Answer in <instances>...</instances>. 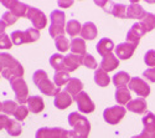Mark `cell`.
I'll return each mask as SVG.
<instances>
[{
    "mask_svg": "<svg viewBox=\"0 0 155 138\" xmlns=\"http://www.w3.org/2000/svg\"><path fill=\"white\" fill-rule=\"evenodd\" d=\"M32 81L36 85V87L40 90L41 93L46 96H57L61 92V87H57L55 83H52L48 77L47 73L44 70H37L32 75Z\"/></svg>",
    "mask_w": 155,
    "mask_h": 138,
    "instance_id": "obj_3",
    "label": "cell"
},
{
    "mask_svg": "<svg viewBox=\"0 0 155 138\" xmlns=\"http://www.w3.org/2000/svg\"><path fill=\"white\" fill-rule=\"evenodd\" d=\"M97 35H98V30L92 21H87L82 25L81 37L83 40H93L97 37Z\"/></svg>",
    "mask_w": 155,
    "mask_h": 138,
    "instance_id": "obj_19",
    "label": "cell"
},
{
    "mask_svg": "<svg viewBox=\"0 0 155 138\" xmlns=\"http://www.w3.org/2000/svg\"><path fill=\"white\" fill-rule=\"evenodd\" d=\"M55 45H56V49L58 50L60 52H66L68 50V46L71 45V42H68L67 37L64 36H58L55 39Z\"/></svg>",
    "mask_w": 155,
    "mask_h": 138,
    "instance_id": "obj_35",
    "label": "cell"
},
{
    "mask_svg": "<svg viewBox=\"0 0 155 138\" xmlns=\"http://www.w3.org/2000/svg\"><path fill=\"white\" fill-rule=\"evenodd\" d=\"M144 62L151 69L155 67V50H148L144 55Z\"/></svg>",
    "mask_w": 155,
    "mask_h": 138,
    "instance_id": "obj_39",
    "label": "cell"
},
{
    "mask_svg": "<svg viewBox=\"0 0 155 138\" xmlns=\"http://www.w3.org/2000/svg\"><path fill=\"white\" fill-rule=\"evenodd\" d=\"M83 89V83L80 79H76V77H71V80L67 82L66 87H64V91L67 93H70L72 97L77 96L80 92H82Z\"/></svg>",
    "mask_w": 155,
    "mask_h": 138,
    "instance_id": "obj_22",
    "label": "cell"
},
{
    "mask_svg": "<svg viewBox=\"0 0 155 138\" xmlns=\"http://www.w3.org/2000/svg\"><path fill=\"white\" fill-rule=\"evenodd\" d=\"M83 65L86 67H88V69H96L97 70V67H98V64H97L96 59L91 54H86L83 56Z\"/></svg>",
    "mask_w": 155,
    "mask_h": 138,
    "instance_id": "obj_38",
    "label": "cell"
},
{
    "mask_svg": "<svg viewBox=\"0 0 155 138\" xmlns=\"http://www.w3.org/2000/svg\"><path fill=\"white\" fill-rule=\"evenodd\" d=\"M0 67H2V76L8 81L22 77L24 75L22 65L14 56L6 52H0Z\"/></svg>",
    "mask_w": 155,
    "mask_h": 138,
    "instance_id": "obj_1",
    "label": "cell"
},
{
    "mask_svg": "<svg viewBox=\"0 0 155 138\" xmlns=\"http://www.w3.org/2000/svg\"><path fill=\"white\" fill-rule=\"evenodd\" d=\"M70 80H71L70 73L66 71H57L54 75V82L57 87H62L63 85H67Z\"/></svg>",
    "mask_w": 155,
    "mask_h": 138,
    "instance_id": "obj_32",
    "label": "cell"
},
{
    "mask_svg": "<svg viewBox=\"0 0 155 138\" xmlns=\"http://www.w3.org/2000/svg\"><path fill=\"white\" fill-rule=\"evenodd\" d=\"M73 102V97L67 93L66 91H61L56 97H55V101H54V105L56 108L58 109H64L67 108L68 106H71V103Z\"/></svg>",
    "mask_w": 155,
    "mask_h": 138,
    "instance_id": "obj_17",
    "label": "cell"
},
{
    "mask_svg": "<svg viewBox=\"0 0 155 138\" xmlns=\"http://www.w3.org/2000/svg\"><path fill=\"white\" fill-rule=\"evenodd\" d=\"M12 46V41L9 37V35L4 34L0 36V50H6V49H11Z\"/></svg>",
    "mask_w": 155,
    "mask_h": 138,
    "instance_id": "obj_41",
    "label": "cell"
},
{
    "mask_svg": "<svg viewBox=\"0 0 155 138\" xmlns=\"http://www.w3.org/2000/svg\"><path fill=\"white\" fill-rule=\"evenodd\" d=\"M28 108L30 112L32 113H40V112L44 111L45 108V103H44V99L40 96H31L28 99Z\"/></svg>",
    "mask_w": 155,
    "mask_h": 138,
    "instance_id": "obj_21",
    "label": "cell"
},
{
    "mask_svg": "<svg viewBox=\"0 0 155 138\" xmlns=\"http://www.w3.org/2000/svg\"><path fill=\"white\" fill-rule=\"evenodd\" d=\"M26 18L30 19V21L32 22L34 28L37 30H41L44 28H46L47 25V18L41 10H38L37 8L34 6H29L28 12H26Z\"/></svg>",
    "mask_w": 155,
    "mask_h": 138,
    "instance_id": "obj_7",
    "label": "cell"
},
{
    "mask_svg": "<svg viewBox=\"0 0 155 138\" xmlns=\"http://www.w3.org/2000/svg\"><path fill=\"white\" fill-rule=\"evenodd\" d=\"M73 4V2H58L57 3V5L58 6H62V8H68V6H71Z\"/></svg>",
    "mask_w": 155,
    "mask_h": 138,
    "instance_id": "obj_47",
    "label": "cell"
},
{
    "mask_svg": "<svg viewBox=\"0 0 155 138\" xmlns=\"http://www.w3.org/2000/svg\"><path fill=\"white\" fill-rule=\"evenodd\" d=\"M24 31H25V36H26V44L35 42L36 40H38V37H40V32L35 28H28Z\"/></svg>",
    "mask_w": 155,
    "mask_h": 138,
    "instance_id": "obj_36",
    "label": "cell"
},
{
    "mask_svg": "<svg viewBox=\"0 0 155 138\" xmlns=\"http://www.w3.org/2000/svg\"><path fill=\"white\" fill-rule=\"evenodd\" d=\"M0 111H3V102H0Z\"/></svg>",
    "mask_w": 155,
    "mask_h": 138,
    "instance_id": "obj_49",
    "label": "cell"
},
{
    "mask_svg": "<svg viewBox=\"0 0 155 138\" xmlns=\"http://www.w3.org/2000/svg\"><path fill=\"white\" fill-rule=\"evenodd\" d=\"M141 122H143L144 127H155V115L153 112H148L143 117Z\"/></svg>",
    "mask_w": 155,
    "mask_h": 138,
    "instance_id": "obj_40",
    "label": "cell"
},
{
    "mask_svg": "<svg viewBox=\"0 0 155 138\" xmlns=\"http://www.w3.org/2000/svg\"><path fill=\"white\" fill-rule=\"evenodd\" d=\"M130 76L129 73H127L125 71H119L118 73H115L113 76V83L117 89H122V87H125L127 85H129L130 82Z\"/></svg>",
    "mask_w": 155,
    "mask_h": 138,
    "instance_id": "obj_25",
    "label": "cell"
},
{
    "mask_svg": "<svg viewBox=\"0 0 155 138\" xmlns=\"http://www.w3.org/2000/svg\"><path fill=\"white\" fill-rule=\"evenodd\" d=\"M125 112H127L125 107H122L118 105L112 106L103 111V118L109 124H118L125 116Z\"/></svg>",
    "mask_w": 155,
    "mask_h": 138,
    "instance_id": "obj_6",
    "label": "cell"
},
{
    "mask_svg": "<svg viewBox=\"0 0 155 138\" xmlns=\"http://www.w3.org/2000/svg\"><path fill=\"white\" fill-rule=\"evenodd\" d=\"M2 20H3L6 25H12V24L16 22L18 18H16L14 14H12V12H10V11L8 10V11H5L4 14L2 15Z\"/></svg>",
    "mask_w": 155,
    "mask_h": 138,
    "instance_id": "obj_42",
    "label": "cell"
},
{
    "mask_svg": "<svg viewBox=\"0 0 155 138\" xmlns=\"http://www.w3.org/2000/svg\"><path fill=\"white\" fill-rule=\"evenodd\" d=\"M2 4L4 6H6L9 9L10 12H12L16 18H26V12H28V9H29V5L24 4L21 2H18V0H3Z\"/></svg>",
    "mask_w": 155,
    "mask_h": 138,
    "instance_id": "obj_11",
    "label": "cell"
},
{
    "mask_svg": "<svg viewBox=\"0 0 155 138\" xmlns=\"http://www.w3.org/2000/svg\"><path fill=\"white\" fill-rule=\"evenodd\" d=\"M94 82L99 86V87H107L110 82V77L108 76V72H106L104 70H102L101 67H98L94 71Z\"/></svg>",
    "mask_w": 155,
    "mask_h": 138,
    "instance_id": "obj_26",
    "label": "cell"
},
{
    "mask_svg": "<svg viewBox=\"0 0 155 138\" xmlns=\"http://www.w3.org/2000/svg\"><path fill=\"white\" fill-rule=\"evenodd\" d=\"M10 39L14 45H22L26 44V36H25V31L22 30H15L10 34Z\"/></svg>",
    "mask_w": 155,
    "mask_h": 138,
    "instance_id": "obj_33",
    "label": "cell"
},
{
    "mask_svg": "<svg viewBox=\"0 0 155 138\" xmlns=\"http://www.w3.org/2000/svg\"><path fill=\"white\" fill-rule=\"evenodd\" d=\"M6 26H8V25H6L3 20H0V36L5 34V29H6Z\"/></svg>",
    "mask_w": 155,
    "mask_h": 138,
    "instance_id": "obj_46",
    "label": "cell"
},
{
    "mask_svg": "<svg viewBox=\"0 0 155 138\" xmlns=\"http://www.w3.org/2000/svg\"><path fill=\"white\" fill-rule=\"evenodd\" d=\"M141 138H155V127H144L140 133Z\"/></svg>",
    "mask_w": 155,
    "mask_h": 138,
    "instance_id": "obj_43",
    "label": "cell"
},
{
    "mask_svg": "<svg viewBox=\"0 0 155 138\" xmlns=\"http://www.w3.org/2000/svg\"><path fill=\"white\" fill-rule=\"evenodd\" d=\"M127 8L128 6H125L124 4H117V3L110 2V8H109L108 12L115 18L124 19V18H127Z\"/></svg>",
    "mask_w": 155,
    "mask_h": 138,
    "instance_id": "obj_27",
    "label": "cell"
},
{
    "mask_svg": "<svg viewBox=\"0 0 155 138\" xmlns=\"http://www.w3.org/2000/svg\"><path fill=\"white\" fill-rule=\"evenodd\" d=\"M70 49H71V54H74V55L84 56L87 54L86 52V42L82 37H74L71 41Z\"/></svg>",
    "mask_w": 155,
    "mask_h": 138,
    "instance_id": "obj_23",
    "label": "cell"
},
{
    "mask_svg": "<svg viewBox=\"0 0 155 138\" xmlns=\"http://www.w3.org/2000/svg\"><path fill=\"white\" fill-rule=\"evenodd\" d=\"M68 124L72 130L68 131L70 138H88L91 131V123L78 112H71L68 115Z\"/></svg>",
    "mask_w": 155,
    "mask_h": 138,
    "instance_id": "obj_2",
    "label": "cell"
},
{
    "mask_svg": "<svg viewBox=\"0 0 155 138\" xmlns=\"http://www.w3.org/2000/svg\"><path fill=\"white\" fill-rule=\"evenodd\" d=\"M143 77H145L148 81L155 83V67H151V69H148L143 72Z\"/></svg>",
    "mask_w": 155,
    "mask_h": 138,
    "instance_id": "obj_44",
    "label": "cell"
},
{
    "mask_svg": "<svg viewBox=\"0 0 155 138\" xmlns=\"http://www.w3.org/2000/svg\"><path fill=\"white\" fill-rule=\"evenodd\" d=\"M114 97H115V101L118 102L119 106L128 105L129 102L132 101V99H130V98H132L130 91H129L127 87H122V89H117V90H115Z\"/></svg>",
    "mask_w": 155,
    "mask_h": 138,
    "instance_id": "obj_24",
    "label": "cell"
},
{
    "mask_svg": "<svg viewBox=\"0 0 155 138\" xmlns=\"http://www.w3.org/2000/svg\"><path fill=\"white\" fill-rule=\"evenodd\" d=\"M50 20H51V25L48 28V32L50 36L56 39L58 36H63L64 31H66V15L62 10H54L50 14Z\"/></svg>",
    "mask_w": 155,
    "mask_h": 138,
    "instance_id": "obj_4",
    "label": "cell"
},
{
    "mask_svg": "<svg viewBox=\"0 0 155 138\" xmlns=\"http://www.w3.org/2000/svg\"><path fill=\"white\" fill-rule=\"evenodd\" d=\"M28 113H29V108H28V106L20 105V106L18 107L16 112H15L14 117H15V119H16L18 122H21V121H24L25 118L28 117Z\"/></svg>",
    "mask_w": 155,
    "mask_h": 138,
    "instance_id": "obj_37",
    "label": "cell"
},
{
    "mask_svg": "<svg viewBox=\"0 0 155 138\" xmlns=\"http://www.w3.org/2000/svg\"><path fill=\"white\" fill-rule=\"evenodd\" d=\"M73 99L77 102L78 111L82 112V113H92V112L96 109V106H94L93 101L91 99V97L88 96V93L84 92V91H82L77 96H74Z\"/></svg>",
    "mask_w": 155,
    "mask_h": 138,
    "instance_id": "obj_9",
    "label": "cell"
},
{
    "mask_svg": "<svg viewBox=\"0 0 155 138\" xmlns=\"http://www.w3.org/2000/svg\"><path fill=\"white\" fill-rule=\"evenodd\" d=\"M118 66H119V59L113 54H109V55L104 56L102 59L101 64H99V67L102 70H104L106 72H110V71L115 70Z\"/></svg>",
    "mask_w": 155,
    "mask_h": 138,
    "instance_id": "obj_15",
    "label": "cell"
},
{
    "mask_svg": "<svg viewBox=\"0 0 155 138\" xmlns=\"http://www.w3.org/2000/svg\"><path fill=\"white\" fill-rule=\"evenodd\" d=\"M81 65H83V56L74 54H68L67 56H64V70H66V72H73Z\"/></svg>",
    "mask_w": 155,
    "mask_h": 138,
    "instance_id": "obj_14",
    "label": "cell"
},
{
    "mask_svg": "<svg viewBox=\"0 0 155 138\" xmlns=\"http://www.w3.org/2000/svg\"><path fill=\"white\" fill-rule=\"evenodd\" d=\"M5 131L12 136V137H16V136H20L21 132H22V127H21V124L16 121V119H9L8 124H6V127H5Z\"/></svg>",
    "mask_w": 155,
    "mask_h": 138,
    "instance_id": "obj_29",
    "label": "cell"
},
{
    "mask_svg": "<svg viewBox=\"0 0 155 138\" xmlns=\"http://www.w3.org/2000/svg\"><path fill=\"white\" fill-rule=\"evenodd\" d=\"M96 49H97V52L102 57H104V56L112 54L113 49H115V47H114V42L110 39H108V37H103V39H101L98 41Z\"/></svg>",
    "mask_w": 155,
    "mask_h": 138,
    "instance_id": "obj_16",
    "label": "cell"
},
{
    "mask_svg": "<svg viewBox=\"0 0 155 138\" xmlns=\"http://www.w3.org/2000/svg\"><path fill=\"white\" fill-rule=\"evenodd\" d=\"M139 22L141 24V26L145 29V31L149 32V31L155 29V15L151 14V12H147L145 11L144 16L139 20Z\"/></svg>",
    "mask_w": 155,
    "mask_h": 138,
    "instance_id": "obj_28",
    "label": "cell"
},
{
    "mask_svg": "<svg viewBox=\"0 0 155 138\" xmlns=\"http://www.w3.org/2000/svg\"><path fill=\"white\" fill-rule=\"evenodd\" d=\"M0 75H2V67H0Z\"/></svg>",
    "mask_w": 155,
    "mask_h": 138,
    "instance_id": "obj_50",
    "label": "cell"
},
{
    "mask_svg": "<svg viewBox=\"0 0 155 138\" xmlns=\"http://www.w3.org/2000/svg\"><path fill=\"white\" fill-rule=\"evenodd\" d=\"M50 65L52 66L56 72L57 71H66L64 70V56L61 54H54L50 57Z\"/></svg>",
    "mask_w": 155,
    "mask_h": 138,
    "instance_id": "obj_30",
    "label": "cell"
},
{
    "mask_svg": "<svg viewBox=\"0 0 155 138\" xmlns=\"http://www.w3.org/2000/svg\"><path fill=\"white\" fill-rule=\"evenodd\" d=\"M9 119H10V118H9L6 115H0V130H3V128L6 127Z\"/></svg>",
    "mask_w": 155,
    "mask_h": 138,
    "instance_id": "obj_45",
    "label": "cell"
},
{
    "mask_svg": "<svg viewBox=\"0 0 155 138\" xmlns=\"http://www.w3.org/2000/svg\"><path fill=\"white\" fill-rule=\"evenodd\" d=\"M132 138H141V137H140V134H138V136H133Z\"/></svg>",
    "mask_w": 155,
    "mask_h": 138,
    "instance_id": "obj_48",
    "label": "cell"
},
{
    "mask_svg": "<svg viewBox=\"0 0 155 138\" xmlns=\"http://www.w3.org/2000/svg\"><path fill=\"white\" fill-rule=\"evenodd\" d=\"M145 34H147L145 29L141 26V24L138 21V22L133 24L132 28H130V30L128 31L127 37H125L127 42H130V44H134V45L138 46V44H139V41H140V37L144 36Z\"/></svg>",
    "mask_w": 155,
    "mask_h": 138,
    "instance_id": "obj_12",
    "label": "cell"
},
{
    "mask_svg": "<svg viewBox=\"0 0 155 138\" xmlns=\"http://www.w3.org/2000/svg\"><path fill=\"white\" fill-rule=\"evenodd\" d=\"M10 86L15 92V98L20 105H24L29 99V87L22 77H16L10 81Z\"/></svg>",
    "mask_w": 155,
    "mask_h": 138,
    "instance_id": "obj_5",
    "label": "cell"
},
{
    "mask_svg": "<svg viewBox=\"0 0 155 138\" xmlns=\"http://www.w3.org/2000/svg\"><path fill=\"white\" fill-rule=\"evenodd\" d=\"M81 30H82V25L74 19L68 20V22L66 24V32L71 37H74L78 34H81Z\"/></svg>",
    "mask_w": 155,
    "mask_h": 138,
    "instance_id": "obj_31",
    "label": "cell"
},
{
    "mask_svg": "<svg viewBox=\"0 0 155 138\" xmlns=\"http://www.w3.org/2000/svg\"><path fill=\"white\" fill-rule=\"evenodd\" d=\"M145 11L141 8V5L138 2H130V4L127 8V18L128 19H138L140 20L144 16Z\"/></svg>",
    "mask_w": 155,
    "mask_h": 138,
    "instance_id": "obj_18",
    "label": "cell"
},
{
    "mask_svg": "<svg viewBox=\"0 0 155 138\" xmlns=\"http://www.w3.org/2000/svg\"><path fill=\"white\" fill-rule=\"evenodd\" d=\"M128 86H129V89L132 91H134L141 98L148 97L150 95V86L141 77H132Z\"/></svg>",
    "mask_w": 155,
    "mask_h": 138,
    "instance_id": "obj_10",
    "label": "cell"
},
{
    "mask_svg": "<svg viewBox=\"0 0 155 138\" xmlns=\"http://www.w3.org/2000/svg\"><path fill=\"white\" fill-rule=\"evenodd\" d=\"M35 138H70L68 131L60 127H41L36 131Z\"/></svg>",
    "mask_w": 155,
    "mask_h": 138,
    "instance_id": "obj_8",
    "label": "cell"
},
{
    "mask_svg": "<svg viewBox=\"0 0 155 138\" xmlns=\"http://www.w3.org/2000/svg\"><path fill=\"white\" fill-rule=\"evenodd\" d=\"M127 108H128V111L134 112V113H138V115L145 113L147 112V101H145V98L139 97V98L132 99V101L127 105Z\"/></svg>",
    "mask_w": 155,
    "mask_h": 138,
    "instance_id": "obj_20",
    "label": "cell"
},
{
    "mask_svg": "<svg viewBox=\"0 0 155 138\" xmlns=\"http://www.w3.org/2000/svg\"><path fill=\"white\" fill-rule=\"evenodd\" d=\"M18 103L15 101H11V99H6L3 102V112L4 115H15V112L18 109Z\"/></svg>",
    "mask_w": 155,
    "mask_h": 138,
    "instance_id": "obj_34",
    "label": "cell"
},
{
    "mask_svg": "<svg viewBox=\"0 0 155 138\" xmlns=\"http://www.w3.org/2000/svg\"><path fill=\"white\" fill-rule=\"evenodd\" d=\"M135 47L137 45L134 44H130V42H122L119 44L118 46H115V56L120 60H128L130 59L135 51Z\"/></svg>",
    "mask_w": 155,
    "mask_h": 138,
    "instance_id": "obj_13",
    "label": "cell"
}]
</instances>
